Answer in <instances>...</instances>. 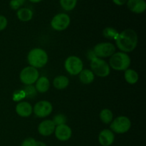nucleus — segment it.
<instances>
[{"label":"nucleus","mask_w":146,"mask_h":146,"mask_svg":"<svg viewBox=\"0 0 146 146\" xmlns=\"http://www.w3.org/2000/svg\"><path fill=\"white\" fill-rule=\"evenodd\" d=\"M138 35L132 29H127L118 34L115 39L117 47L121 52H131L138 45Z\"/></svg>","instance_id":"nucleus-1"},{"label":"nucleus","mask_w":146,"mask_h":146,"mask_svg":"<svg viewBox=\"0 0 146 146\" xmlns=\"http://www.w3.org/2000/svg\"><path fill=\"white\" fill-rule=\"evenodd\" d=\"M48 60V54L44 49L34 48L29 52L27 61L31 66L36 68H43L47 64Z\"/></svg>","instance_id":"nucleus-2"},{"label":"nucleus","mask_w":146,"mask_h":146,"mask_svg":"<svg viewBox=\"0 0 146 146\" xmlns=\"http://www.w3.org/2000/svg\"><path fill=\"white\" fill-rule=\"evenodd\" d=\"M131 60L126 53L115 52L111 56L109 60L110 68L115 71H125L129 68Z\"/></svg>","instance_id":"nucleus-3"},{"label":"nucleus","mask_w":146,"mask_h":146,"mask_svg":"<svg viewBox=\"0 0 146 146\" xmlns=\"http://www.w3.org/2000/svg\"><path fill=\"white\" fill-rule=\"evenodd\" d=\"M91 71L99 77L108 76L111 73V68L108 63L101 58L96 57L91 61Z\"/></svg>","instance_id":"nucleus-4"},{"label":"nucleus","mask_w":146,"mask_h":146,"mask_svg":"<svg viewBox=\"0 0 146 146\" xmlns=\"http://www.w3.org/2000/svg\"><path fill=\"white\" fill-rule=\"evenodd\" d=\"M131 127V121L128 117L118 116L115 118L111 123V131L118 134L125 133L130 130Z\"/></svg>","instance_id":"nucleus-5"},{"label":"nucleus","mask_w":146,"mask_h":146,"mask_svg":"<svg viewBox=\"0 0 146 146\" xmlns=\"http://www.w3.org/2000/svg\"><path fill=\"white\" fill-rule=\"evenodd\" d=\"M64 67L67 72L72 76H76L84 69V64L79 57L70 56L64 62Z\"/></svg>","instance_id":"nucleus-6"},{"label":"nucleus","mask_w":146,"mask_h":146,"mask_svg":"<svg viewBox=\"0 0 146 146\" xmlns=\"http://www.w3.org/2000/svg\"><path fill=\"white\" fill-rule=\"evenodd\" d=\"M38 78H39V72L38 69L31 66L23 68L19 75L20 81L26 86L32 85L36 83Z\"/></svg>","instance_id":"nucleus-7"},{"label":"nucleus","mask_w":146,"mask_h":146,"mask_svg":"<svg viewBox=\"0 0 146 146\" xmlns=\"http://www.w3.org/2000/svg\"><path fill=\"white\" fill-rule=\"evenodd\" d=\"M93 51L98 58H107L115 52V46L112 43L101 42L94 46Z\"/></svg>","instance_id":"nucleus-8"},{"label":"nucleus","mask_w":146,"mask_h":146,"mask_svg":"<svg viewBox=\"0 0 146 146\" xmlns=\"http://www.w3.org/2000/svg\"><path fill=\"white\" fill-rule=\"evenodd\" d=\"M71 22L70 17L66 13H59L54 16L51 21V26L56 31H64L66 29Z\"/></svg>","instance_id":"nucleus-9"},{"label":"nucleus","mask_w":146,"mask_h":146,"mask_svg":"<svg viewBox=\"0 0 146 146\" xmlns=\"http://www.w3.org/2000/svg\"><path fill=\"white\" fill-rule=\"evenodd\" d=\"M53 111V106L48 101H40L33 107V112L38 118H45L49 115Z\"/></svg>","instance_id":"nucleus-10"},{"label":"nucleus","mask_w":146,"mask_h":146,"mask_svg":"<svg viewBox=\"0 0 146 146\" xmlns=\"http://www.w3.org/2000/svg\"><path fill=\"white\" fill-rule=\"evenodd\" d=\"M54 133L56 138L60 141H67L72 136V130L66 124L56 126Z\"/></svg>","instance_id":"nucleus-11"},{"label":"nucleus","mask_w":146,"mask_h":146,"mask_svg":"<svg viewBox=\"0 0 146 146\" xmlns=\"http://www.w3.org/2000/svg\"><path fill=\"white\" fill-rule=\"evenodd\" d=\"M56 125L51 120H44L38 126V132L43 136H49L55 131Z\"/></svg>","instance_id":"nucleus-12"},{"label":"nucleus","mask_w":146,"mask_h":146,"mask_svg":"<svg viewBox=\"0 0 146 146\" xmlns=\"http://www.w3.org/2000/svg\"><path fill=\"white\" fill-rule=\"evenodd\" d=\"M115 140V135L113 131L109 129H104L98 135V142L102 146H110Z\"/></svg>","instance_id":"nucleus-13"},{"label":"nucleus","mask_w":146,"mask_h":146,"mask_svg":"<svg viewBox=\"0 0 146 146\" xmlns=\"http://www.w3.org/2000/svg\"><path fill=\"white\" fill-rule=\"evenodd\" d=\"M126 4L128 9L135 14H142L146 9L145 0H128Z\"/></svg>","instance_id":"nucleus-14"},{"label":"nucleus","mask_w":146,"mask_h":146,"mask_svg":"<svg viewBox=\"0 0 146 146\" xmlns=\"http://www.w3.org/2000/svg\"><path fill=\"white\" fill-rule=\"evenodd\" d=\"M16 112L19 116L27 118L30 116L33 113V107L27 101H21L16 106Z\"/></svg>","instance_id":"nucleus-15"},{"label":"nucleus","mask_w":146,"mask_h":146,"mask_svg":"<svg viewBox=\"0 0 146 146\" xmlns=\"http://www.w3.org/2000/svg\"><path fill=\"white\" fill-rule=\"evenodd\" d=\"M50 88V82L48 78L46 76H41L36 81L35 88L36 91L39 93H46Z\"/></svg>","instance_id":"nucleus-16"},{"label":"nucleus","mask_w":146,"mask_h":146,"mask_svg":"<svg viewBox=\"0 0 146 146\" xmlns=\"http://www.w3.org/2000/svg\"><path fill=\"white\" fill-rule=\"evenodd\" d=\"M17 17L19 19L23 22H27L33 18V11L29 8H20L17 10Z\"/></svg>","instance_id":"nucleus-17"},{"label":"nucleus","mask_w":146,"mask_h":146,"mask_svg":"<svg viewBox=\"0 0 146 146\" xmlns=\"http://www.w3.org/2000/svg\"><path fill=\"white\" fill-rule=\"evenodd\" d=\"M79 80L83 84L88 85L94 81V74L89 69H83L79 74Z\"/></svg>","instance_id":"nucleus-18"},{"label":"nucleus","mask_w":146,"mask_h":146,"mask_svg":"<svg viewBox=\"0 0 146 146\" xmlns=\"http://www.w3.org/2000/svg\"><path fill=\"white\" fill-rule=\"evenodd\" d=\"M53 85L58 90L65 89L69 85V80L65 76H58L54 79Z\"/></svg>","instance_id":"nucleus-19"},{"label":"nucleus","mask_w":146,"mask_h":146,"mask_svg":"<svg viewBox=\"0 0 146 146\" xmlns=\"http://www.w3.org/2000/svg\"><path fill=\"white\" fill-rule=\"evenodd\" d=\"M124 78L126 82L129 84H135L138 82L139 76H138V73L135 70L128 68L125 70L124 73Z\"/></svg>","instance_id":"nucleus-20"},{"label":"nucleus","mask_w":146,"mask_h":146,"mask_svg":"<svg viewBox=\"0 0 146 146\" xmlns=\"http://www.w3.org/2000/svg\"><path fill=\"white\" fill-rule=\"evenodd\" d=\"M100 119L104 123L110 124L113 120V112L108 108L103 109L100 113Z\"/></svg>","instance_id":"nucleus-21"},{"label":"nucleus","mask_w":146,"mask_h":146,"mask_svg":"<svg viewBox=\"0 0 146 146\" xmlns=\"http://www.w3.org/2000/svg\"><path fill=\"white\" fill-rule=\"evenodd\" d=\"M118 31L112 27H106L103 31V35L105 38L108 39H114L115 40L118 36Z\"/></svg>","instance_id":"nucleus-22"},{"label":"nucleus","mask_w":146,"mask_h":146,"mask_svg":"<svg viewBox=\"0 0 146 146\" xmlns=\"http://www.w3.org/2000/svg\"><path fill=\"white\" fill-rule=\"evenodd\" d=\"M60 5L65 11H72L77 4V0H59Z\"/></svg>","instance_id":"nucleus-23"},{"label":"nucleus","mask_w":146,"mask_h":146,"mask_svg":"<svg viewBox=\"0 0 146 146\" xmlns=\"http://www.w3.org/2000/svg\"><path fill=\"white\" fill-rule=\"evenodd\" d=\"M25 94V97L29 98H32L35 97L36 95V90L35 86H33L32 85H27L22 90Z\"/></svg>","instance_id":"nucleus-24"},{"label":"nucleus","mask_w":146,"mask_h":146,"mask_svg":"<svg viewBox=\"0 0 146 146\" xmlns=\"http://www.w3.org/2000/svg\"><path fill=\"white\" fill-rule=\"evenodd\" d=\"M52 121L56 126H58V125L66 124L67 121V118L66 115H64V114L58 113L54 117Z\"/></svg>","instance_id":"nucleus-25"},{"label":"nucleus","mask_w":146,"mask_h":146,"mask_svg":"<svg viewBox=\"0 0 146 146\" xmlns=\"http://www.w3.org/2000/svg\"><path fill=\"white\" fill-rule=\"evenodd\" d=\"M36 141L33 138H26L21 143V146H36Z\"/></svg>","instance_id":"nucleus-26"},{"label":"nucleus","mask_w":146,"mask_h":146,"mask_svg":"<svg viewBox=\"0 0 146 146\" xmlns=\"http://www.w3.org/2000/svg\"><path fill=\"white\" fill-rule=\"evenodd\" d=\"M8 24L7 19L4 16L0 15V31L5 29Z\"/></svg>","instance_id":"nucleus-27"},{"label":"nucleus","mask_w":146,"mask_h":146,"mask_svg":"<svg viewBox=\"0 0 146 146\" xmlns=\"http://www.w3.org/2000/svg\"><path fill=\"white\" fill-rule=\"evenodd\" d=\"M9 7L13 10H18L21 7V5L17 1H16L15 0H11L9 1Z\"/></svg>","instance_id":"nucleus-28"},{"label":"nucleus","mask_w":146,"mask_h":146,"mask_svg":"<svg viewBox=\"0 0 146 146\" xmlns=\"http://www.w3.org/2000/svg\"><path fill=\"white\" fill-rule=\"evenodd\" d=\"M113 2L118 6H123L128 1V0H112Z\"/></svg>","instance_id":"nucleus-29"},{"label":"nucleus","mask_w":146,"mask_h":146,"mask_svg":"<svg viewBox=\"0 0 146 146\" xmlns=\"http://www.w3.org/2000/svg\"><path fill=\"white\" fill-rule=\"evenodd\" d=\"M36 146H46V145L42 141H36Z\"/></svg>","instance_id":"nucleus-30"},{"label":"nucleus","mask_w":146,"mask_h":146,"mask_svg":"<svg viewBox=\"0 0 146 146\" xmlns=\"http://www.w3.org/2000/svg\"><path fill=\"white\" fill-rule=\"evenodd\" d=\"M15 1H17V2H18L19 4L20 5H21V6H22L23 4H24V3H25L26 0H15Z\"/></svg>","instance_id":"nucleus-31"},{"label":"nucleus","mask_w":146,"mask_h":146,"mask_svg":"<svg viewBox=\"0 0 146 146\" xmlns=\"http://www.w3.org/2000/svg\"><path fill=\"white\" fill-rule=\"evenodd\" d=\"M29 1H31V2L32 3H38V2H41L42 0H29Z\"/></svg>","instance_id":"nucleus-32"}]
</instances>
